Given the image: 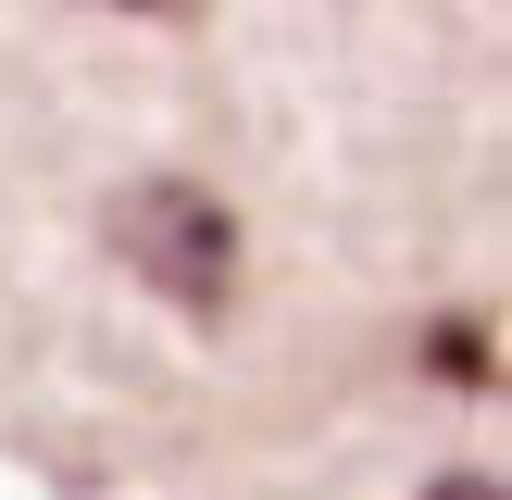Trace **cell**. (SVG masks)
I'll use <instances>...</instances> for the list:
<instances>
[{"mask_svg": "<svg viewBox=\"0 0 512 500\" xmlns=\"http://www.w3.org/2000/svg\"><path fill=\"white\" fill-rule=\"evenodd\" d=\"M425 500H500V488H488V475H450V488H425Z\"/></svg>", "mask_w": 512, "mask_h": 500, "instance_id": "obj_2", "label": "cell"}, {"mask_svg": "<svg viewBox=\"0 0 512 500\" xmlns=\"http://www.w3.org/2000/svg\"><path fill=\"white\" fill-rule=\"evenodd\" d=\"M113 250L150 275V288H175V300H225L238 225H225V200L188 188V175H138V188L113 200Z\"/></svg>", "mask_w": 512, "mask_h": 500, "instance_id": "obj_1", "label": "cell"}]
</instances>
